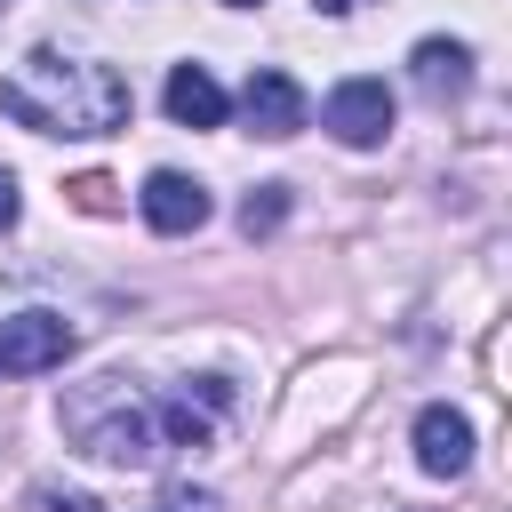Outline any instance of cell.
<instances>
[{
	"label": "cell",
	"mask_w": 512,
	"mask_h": 512,
	"mask_svg": "<svg viewBox=\"0 0 512 512\" xmlns=\"http://www.w3.org/2000/svg\"><path fill=\"white\" fill-rule=\"evenodd\" d=\"M0 112L32 136H112L128 128L136 96L112 64L96 56H64V48H32L8 80H0Z\"/></svg>",
	"instance_id": "obj_1"
},
{
	"label": "cell",
	"mask_w": 512,
	"mask_h": 512,
	"mask_svg": "<svg viewBox=\"0 0 512 512\" xmlns=\"http://www.w3.org/2000/svg\"><path fill=\"white\" fill-rule=\"evenodd\" d=\"M64 440L96 464H152L160 456V400L136 392L128 376H88L64 392Z\"/></svg>",
	"instance_id": "obj_2"
},
{
	"label": "cell",
	"mask_w": 512,
	"mask_h": 512,
	"mask_svg": "<svg viewBox=\"0 0 512 512\" xmlns=\"http://www.w3.org/2000/svg\"><path fill=\"white\" fill-rule=\"evenodd\" d=\"M72 344H80V328H72L64 312H16V320H0V384H8V376H48V368H64Z\"/></svg>",
	"instance_id": "obj_3"
},
{
	"label": "cell",
	"mask_w": 512,
	"mask_h": 512,
	"mask_svg": "<svg viewBox=\"0 0 512 512\" xmlns=\"http://www.w3.org/2000/svg\"><path fill=\"white\" fill-rule=\"evenodd\" d=\"M320 128L336 136V144H352V152H368V144H384L392 136V88L384 80H336L328 88V104H320Z\"/></svg>",
	"instance_id": "obj_4"
},
{
	"label": "cell",
	"mask_w": 512,
	"mask_h": 512,
	"mask_svg": "<svg viewBox=\"0 0 512 512\" xmlns=\"http://www.w3.org/2000/svg\"><path fill=\"white\" fill-rule=\"evenodd\" d=\"M136 208H144V224H152V232L184 240V232H200V224H208V184H200V176H184V168H152V176H144V192H136Z\"/></svg>",
	"instance_id": "obj_5"
},
{
	"label": "cell",
	"mask_w": 512,
	"mask_h": 512,
	"mask_svg": "<svg viewBox=\"0 0 512 512\" xmlns=\"http://www.w3.org/2000/svg\"><path fill=\"white\" fill-rule=\"evenodd\" d=\"M416 464H424L432 480H464V472H472V416L448 408V400L416 408Z\"/></svg>",
	"instance_id": "obj_6"
},
{
	"label": "cell",
	"mask_w": 512,
	"mask_h": 512,
	"mask_svg": "<svg viewBox=\"0 0 512 512\" xmlns=\"http://www.w3.org/2000/svg\"><path fill=\"white\" fill-rule=\"evenodd\" d=\"M240 112H248V128H256V136H296V128L312 120V96H304L288 72L256 64V72H248V88H240Z\"/></svg>",
	"instance_id": "obj_7"
},
{
	"label": "cell",
	"mask_w": 512,
	"mask_h": 512,
	"mask_svg": "<svg viewBox=\"0 0 512 512\" xmlns=\"http://www.w3.org/2000/svg\"><path fill=\"white\" fill-rule=\"evenodd\" d=\"M160 104H168V120H176V128H224V112H232V96L216 88V72H208V64H176V72H168V88H160Z\"/></svg>",
	"instance_id": "obj_8"
},
{
	"label": "cell",
	"mask_w": 512,
	"mask_h": 512,
	"mask_svg": "<svg viewBox=\"0 0 512 512\" xmlns=\"http://www.w3.org/2000/svg\"><path fill=\"white\" fill-rule=\"evenodd\" d=\"M408 72H416V88H424L432 104H448V96L472 88V48H464V40H416Z\"/></svg>",
	"instance_id": "obj_9"
},
{
	"label": "cell",
	"mask_w": 512,
	"mask_h": 512,
	"mask_svg": "<svg viewBox=\"0 0 512 512\" xmlns=\"http://www.w3.org/2000/svg\"><path fill=\"white\" fill-rule=\"evenodd\" d=\"M280 216H288V184H256V192L240 200V232H248V240H256V232H272Z\"/></svg>",
	"instance_id": "obj_10"
},
{
	"label": "cell",
	"mask_w": 512,
	"mask_h": 512,
	"mask_svg": "<svg viewBox=\"0 0 512 512\" xmlns=\"http://www.w3.org/2000/svg\"><path fill=\"white\" fill-rule=\"evenodd\" d=\"M144 512H224V496H216V488H192V480H168Z\"/></svg>",
	"instance_id": "obj_11"
},
{
	"label": "cell",
	"mask_w": 512,
	"mask_h": 512,
	"mask_svg": "<svg viewBox=\"0 0 512 512\" xmlns=\"http://www.w3.org/2000/svg\"><path fill=\"white\" fill-rule=\"evenodd\" d=\"M32 512H104L96 496H56V488H32Z\"/></svg>",
	"instance_id": "obj_12"
},
{
	"label": "cell",
	"mask_w": 512,
	"mask_h": 512,
	"mask_svg": "<svg viewBox=\"0 0 512 512\" xmlns=\"http://www.w3.org/2000/svg\"><path fill=\"white\" fill-rule=\"evenodd\" d=\"M16 208H24V200H16V176H8V168H0V232H8V224H16Z\"/></svg>",
	"instance_id": "obj_13"
},
{
	"label": "cell",
	"mask_w": 512,
	"mask_h": 512,
	"mask_svg": "<svg viewBox=\"0 0 512 512\" xmlns=\"http://www.w3.org/2000/svg\"><path fill=\"white\" fill-rule=\"evenodd\" d=\"M320 16H352V8H368V0H312Z\"/></svg>",
	"instance_id": "obj_14"
},
{
	"label": "cell",
	"mask_w": 512,
	"mask_h": 512,
	"mask_svg": "<svg viewBox=\"0 0 512 512\" xmlns=\"http://www.w3.org/2000/svg\"><path fill=\"white\" fill-rule=\"evenodd\" d=\"M224 8H256V0H224Z\"/></svg>",
	"instance_id": "obj_15"
}]
</instances>
